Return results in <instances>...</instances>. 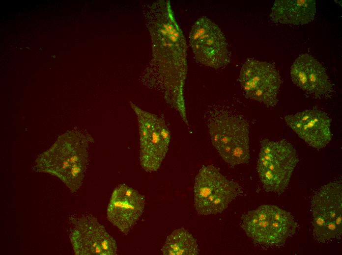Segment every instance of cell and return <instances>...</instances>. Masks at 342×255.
Instances as JSON below:
<instances>
[{
    "label": "cell",
    "instance_id": "cell-6",
    "mask_svg": "<svg viewBox=\"0 0 342 255\" xmlns=\"http://www.w3.org/2000/svg\"><path fill=\"white\" fill-rule=\"evenodd\" d=\"M242 193L237 182L228 178L214 166H203L195 179L194 206L200 215L216 214L225 210Z\"/></svg>",
    "mask_w": 342,
    "mask_h": 255
},
{
    "label": "cell",
    "instance_id": "cell-1",
    "mask_svg": "<svg viewBox=\"0 0 342 255\" xmlns=\"http://www.w3.org/2000/svg\"><path fill=\"white\" fill-rule=\"evenodd\" d=\"M151 39V59L140 76L146 87L160 93L188 126L184 99L187 47L169 0L148 4L144 13Z\"/></svg>",
    "mask_w": 342,
    "mask_h": 255
},
{
    "label": "cell",
    "instance_id": "cell-2",
    "mask_svg": "<svg viewBox=\"0 0 342 255\" xmlns=\"http://www.w3.org/2000/svg\"><path fill=\"white\" fill-rule=\"evenodd\" d=\"M93 142L90 134L81 130L67 131L39 155L34 171L58 178L72 193L82 185L88 165V148Z\"/></svg>",
    "mask_w": 342,
    "mask_h": 255
},
{
    "label": "cell",
    "instance_id": "cell-3",
    "mask_svg": "<svg viewBox=\"0 0 342 255\" xmlns=\"http://www.w3.org/2000/svg\"><path fill=\"white\" fill-rule=\"evenodd\" d=\"M211 142L223 160L234 167L250 158L249 125L240 115L221 106L205 115Z\"/></svg>",
    "mask_w": 342,
    "mask_h": 255
},
{
    "label": "cell",
    "instance_id": "cell-12",
    "mask_svg": "<svg viewBox=\"0 0 342 255\" xmlns=\"http://www.w3.org/2000/svg\"><path fill=\"white\" fill-rule=\"evenodd\" d=\"M145 204L143 195L125 184H120L112 192L107 218L121 232L127 234L142 215Z\"/></svg>",
    "mask_w": 342,
    "mask_h": 255
},
{
    "label": "cell",
    "instance_id": "cell-7",
    "mask_svg": "<svg viewBox=\"0 0 342 255\" xmlns=\"http://www.w3.org/2000/svg\"><path fill=\"white\" fill-rule=\"evenodd\" d=\"M130 105L138 119L140 164L146 172L156 171L168 152L170 131L164 119L141 109L132 102Z\"/></svg>",
    "mask_w": 342,
    "mask_h": 255
},
{
    "label": "cell",
    "instance_id": "cell-10",
    "mask_svg": "<svg viewBox=\"0 0 342 255\" xmlns=\"http://www.w3.org/2000/svg\"><path fill=\"white\" fill-rule=\"evenodd\" d=\"M239 81L245 96L274 107L278 103V94L282 84L279 72L272 64L254 58L243 63Z\"/></svg>",
    "mask_w": 342,
    "mask_h": 255
},
{
    "label": "cell",
    "instance_id": "cell-11",
    "mask_svg": "<svg viewBox=\"0 0 342 255\" xmlns=\"http://www.w3.org/2000/svg\"><path fill=\"white\" fill-rule=\"evenodd\" d=\"M69 238L76 255H115L117 244L97 219L83 214L71 218Z\"/></svg>",
    "mask_w": 342,
    "mask_h": 255
},
{
    "label": "cell",
    "instance_id": "cell-8",
    "mask_svg": "<svg viewBox=\"0 0 342 255\" xmlns=\"http://www.w3.org/2000/svg\"><path fill=\"white\" fill-rule=\"evenodd\" d=\"M342 188L340 182H331L322 186L313 197V234L319 242H330L341 236Z\"/></svg>",
    "mask_w": 342,
    "mask_h": 255
},
{
    "label": "cell",
    "instance_id": "cell-5",
    "mask_svg": "<svg viewBox=\"0 0 342 255\" xmlns=\"http://www.w3.org/2000/svg\"><path fill=\"white\" fill-rule=\"evenodd\" d=\"M298 162L295 149L285 139H262L256 169L265 191L283 193L289 184Z\"/></svg>",
    "mask_w": 342,
    "mask_h": 255
},
{
    "label": "cell",
    "instance_id": "cell-16",
    "mask_svg": "<svg viewBox=\"0 0 342 255\" xmlns=\"http://www.w3.org/2000/svg\"><path fill=\"white\" fill-rule=\"evenodd\" d=\"M161 251L165 255H197L199 253L196 239L184 228L176 229L169 235Z\"/></svg>",
    "mask_w": 342,
    "mask_h": 255
},
{
    "label": "cell",
    "instance_id": "cell-15",
    "mask_svg": "<svg viewBox=\"0 0 342 255\" xmlns=\"http://www.w3.org/2000/svg\"><path fill=\"white\" fill-rule=\"evenodd\" d=\"M316 9V3L314 0H276L270 17L274 23L303 25L314 19Z\"/></svg>",
    "mask_w": 342,
    "mask_h": 255
},
{
    "label": "cell",
    "instance_id": "cell-14",
    "mask_svg": "<svg viewBox=\"0 0 342 255\" xmlns=\"http://www.w3.org/2000/svg\"><path fill=\"white\" fill-rule=\"evenodd\" d=\"M290 74L295 84L316 97L328 95L334 91L324 67L309 54H301L295 60Z\"/></svg>",
    "mask_w": 342,
    "mask_h": 255
},
{
    "label": "cell",
    "instance_id": "cell-9",
    "mask_svg": "<svg viewBox=\"0 0 342 255\" xmlns=\"http://www.w3.org/2000/svg\"><path fill=\"white\" fill-rule=\"evenodd\" d=\"M189 43L196 60L215 69L224 68L230 61V53L221 28L206 16L199 18L189 35Z\"/></svg>",
    "mask_w": 342,
    "mask_h": 255
},
{
    "label": "cell",
    "instance_id": "cell-13",
    "mask_svg": "<svg viewBox=\"0 0 342 255\" xmlns=\"http://www.w3.org/2000/svg\"><path fill=\"white\" fill-rule=\"evenodd\" d=\"M285 120L300 138L314 148H323L331 140V119L322 110L316 108L304 110L285 116Z\"/></svg>",
    "mask_w": 342,
    "mask_h": 255
},
{
    "label": "cell",
    "instance_id": "cell-4",
    "mask_svg": "<svg viewBox=\"0 0 342 255\" xmlns=\"http://www.w3.org/2000/svg\"><path fill=\"white\" fill-rule=\"evenodd\" d=\"M240 226L255 243L283 245L296 232L297 224L288 211L274 205H262L243 214Z\"/></svg>",
    "mask_w": 342,
    "mask_h": 255
}]
</instances>
